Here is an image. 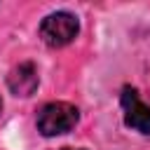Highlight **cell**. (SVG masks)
Masks as SVG:
<instances>
[{
    "mask_svg": "<svg viewBox=\"0 0 150 150\" xmlns=\"http://www.w3.org/2000/svg\"><path fill=\"white\" fill-rule=\"evenodd\" d=\"M38 131L42 136H59V134H68L70 129H75V124L80 122V110L73 103L66 101H52L45 103L38 110Z\"/></svg>",
    "mask_w": 150,
    "mask_h": 150,
    "instance_id": "1",
    "label": "cell"
},
{
    "mask_svg": "<svg viewBox=\"0 0 150 150\" xmlns=\"http://www.w3.org/2000/svg\"><path fill=\"white\" fill-rule=\"evenodd\" d=\"M0 115H2V98H0Z\"/></svg>",
    "mask_w": 150,
    "mask_h": 150,
    "instance_id": "6",
    "label": "cell"
},
{
    "mask_svg": "<svg viewBox=\"0 0 150 150\" xmlns=\"http://www.w3.org/2000/svg\"><path fill=\"white\" fill-rule=\"evenodd\" d=\"M56 150H84V148H68L66 145V148H56Z\"/></svg>",
    "mask_w": 150,
    "mask_h": 150,
    "instance_id": "5",
    "label": "cell"
},
{
    "mask_svg": "<svg viewBox=\"0 0 150 150\" xmlns=\"http://www.w3.org/2000/svg\"><path fill=\"white\" fill-rule=\"evenodd\" d=\"M120 103L124 110V124L138 134H150V105L138 96L134 87H124L120 94Z\"/></svg>",
    "mask_w": 150,
    "mask_h": 150,
    "instance_id": "3",
    "label": "cell"
},
{
    "mask_svg": "<svg viewBox=\"0 0 150 150\" xmlns=\"http://www.w3.org/2000/svg\"><path fill=\"white\" fill-rule=\"evenodd\" d=\"M80 33V21L70 12H52L40 23V38L47 47H66Z\"/></svg>",
    "mask_w": 150,
    "mask_h": 150,
    "instance_id": "2",
    "label": "cell"
},
{
    "mask_svg": "<svg viewBox=\"0 0 150 150\" xmlns=\"http://www.w3.org/2000/svg\"><path fill=\"white\" fill-rule=\"evenodd\" d=\"M38 84H40V75L33 61H23L14 66L7 75V87L14 96H33Z\"/></svg>",
    "mask_w": 150,
    "mask_h": 150,
    "instance_id": "4",
    "label": "cell"
}]
</instances>
